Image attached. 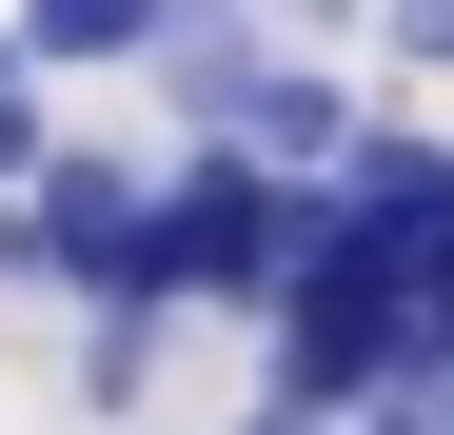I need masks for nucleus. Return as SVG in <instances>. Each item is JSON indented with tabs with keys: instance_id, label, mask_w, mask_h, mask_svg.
Wrapping results in <instances>:
<instances>
[{
	"instance_id": "obj_5",
	"label": "nucleus",
	"mask_w": 454,
	"mask_h": 435,
	"mask_svg": "<svg viewBox=\"0 0 454 435\" xmlns=\"http://www.w3.org/2000/svg\"><path fill=\"white\" fill-rule=\"evenodd\" d=\"M0 40H20L40 80H99V59H159V40H178V0H20Z\"/></svg>"
},
{
	"instance_id": "obj_9",
	"label": "nucleus",
	"mask_w": 454,
	"mask_h": 435,
	"mask_svg": "<svg viewBox=\"0 0 454 435\" xmlns=\"http://www.w3.org/2000/svg\"><path fill=\"white\" fill-rule=\"evenodd\" d=\"M257 435H336V415H277V396H257Z\"/></svg>"
},
{
	"instance_id": "obj_1",
	"label": "nucleus",
	"mask_w": 454,
	"mask_h": 435,
	"mask_svg": "<svg viewBox=\"0 0 454 435\" xmlns=\"http://www.w3.org/2000/svg\"><path fill=\"white\" fill-rule=\"evenodd\" d=\"M296 277H317V178H296V159H238V138H178V159H159V218H138V297L277 317Z\"/></svg>"
},
{
	"instance_id": "obj_10",
	"label": "nucleus",
	"mask_w": 454,
	"mask_h": 435,
	"mask_svg": "<svg viewBox=\"0 0 454 435\" xmlns=\"http://www.w3.org/2000/svg\"><path fill=\"white\" fill-rule=\"evenodd\" d=\"M356 435H434V415H356Z\"/></svg>"
},
{
	"instance_id": "obj_6",
	"label": "nucleus",
	"mask_w": 454,
	"mask_h": 435,
	"mask_svg": "<svg viewBox=\"0 0 454 435\" xmlns=\"http://www.w3.org/2000/svg\"><path fill=\"white\" fill-rule=\"evenodd\" d=\"M159 336H178V297H80V415L159 396Z\"/></svg>"
},
{
	"instance_id": "obj_8",
	"label": "nucleus",
	"mask_w": 454,
	"mask_h": 435,
	"mask_svg": "<svg viewBox=\"0 0 454 435\" xmlns=\"http://www.w3.org/2000/svg\"><path fill=\"white\" fill-rule=\"evenodd\" d=\"M59 138H40V80H0V178H40Z\"/></svg>"
},
{
	"instance_id": "obj_4",
	"label": "nucleus",
	"mask_w": 454,
	"mask_h": 435,
	"mask_svg": "<svg viewBox=\"0 0 454 435\" xmlns=\"http://www.w3.org/2000/svg\"><path fill=\"white\" fill-rule=\"evenodd\" d=\"M317 238H336V257H375V277H415V257L454 238V138H415V119H356V159L317 178Z\"/></svg>"
},
{
	"instance_id": "obj_7",
	"label": "nucleus",
	"mask_w": 454,
	"mask_h": 435,
	"mask_svg": "<svg viewBox=\"0 0 454 435\" xmlns=\"http://www.w3.org/2000/svg\"><path fill=\"white\" fill-rule=\"evenodd\" d=\"M375 59H415V80H454V0H395V20H375Z\"/></svg>"
},
{
	"instance_id": "obj_2",
	"label": "nucleus",
	"mask_w": 454,
	"mask_h": 435,
	"mask_svg": "<svg viewBox=\"0 0 454 435\" xmlns=\"http://www.w3.org/2000/svg\"><path fill=\"white\" fill-rule=\"evenodd\" d=\"M138 80L178 99V138H238V159H296V178L356 159V80H336V59H296L277 20H238V0H178V40L138 59Z\"/></svg>"
},
{
	"instance_id": "obj_3",
	"label": "nucleus",
	"mask_w": 454,
	"mask_h": 435,
	"mask_svg": "<svg viewBox=\"0 0 454 435\" xmlns=\"http://www.w3.org/2000/svg\"><path fill=\"white\" fill-rule=\"evenodd\" d=\"M138 218H159V159L59 138L40 178H0V297H138Z\"/></svg>"
}]
</instances>
